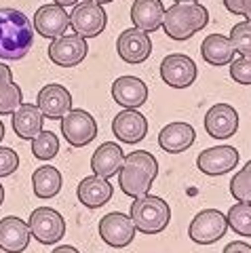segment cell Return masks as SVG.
I'll return each instance as SVG.
<instances>
[{
	"mask_svg": "<svg viewBox=\"0 0 251 253\" xmlns=\"http://www.w3.org/2000/svg\"><path fill=\"white\" fill-rule=\"evenodd\" d=\"M34 44V26L26 13L17 9H0V59L19 61Z\"/></svg>",
	"mask_w": 251,
	"mask_h": 253,
	"instance_id": "1",
	"label": "cell"
},
{
	"mask_svg": "<svg viewBox=\"0 0 251 253\" xmlns=\"http://www.w3.org/2000/svg\"><path fill=\"white\" fill-rule=\"evenodd\" d=\"M156 175H159V161L154 158V154L146 150H135L125 156L119 171V184L127 196L139 199L150 192Z\"/></svg>",
	"mask_w": 251,
	"mask_h": 253,
	"instance_id": "2",
	"label": "cell"
},
{
	"mask_svg": "<svg viewBox=\"0 0 251 253\" xmlns=\"http://www.w3.org/2000/svg\"><path fill=\"white\" fill-rule=\"evenodd\" d=\"M209 11L199 2H173V6L165 9L163 32L177 42L192 38L197 32L207 28Z\"/></svg>",
	"mask_w": 251,
	"mask_h": 253,
	"instance_id": "3",
	"label": "cell"
},
{
	"mask_svg": "<svg viewBox=\"0 0 251 253\" xmlns=\"http://www.w3.org/2000/svg\"><path fill=\"white\" fill-rule=\"evenodd\" d=\"M131 219L135 224V230L144 234H159L171 221V209L161 196L144 194L133 201L131 205Z\"/></svg>",
	"mask_w": 251,
	"mask_h": 253,
	"instance_id": "4",
	"label": "cell"
},
{
	"mask_svg": "<svg viewBox=\"0 0 251 253\" xmlns=\"http://www.w3.org/2000/svg\"><path fill=\"white\" fill-rule=\"evenodd\" d=\"M108 26V13L99 2H76L70 11V28L83 38H95Z\"/></svg>",
	"mask_w": 251,
	"mask_h": 253,
	"instance_id": "5",
	"label": "cell"
},
{
	"mask_svg": "<svg viewBox=\"0 0 251 253\" xmlns=\"http://www.w3.org/2000/svg\"><path fill=\"white\" fill-rule=\"evenodd\" d=\"M28 228L41 245H57L66 234V219L51 207H41L30 213Z\"/></svg>",
	"mask_w": 251,
	"mask_h": 253,
	"instance_id": "6",
	"label": "cell"
},
{
	"mask_svg": "<svg viewBox=\"0 0 251 253\" xmlns=\"http://www.w3.org/2000/svg\"><path fill=\"white\" fill-rule=\"evenodd\" d=\"M226 232H228V221H226L224 213L217 209H205L197 213L188 228V236L197 245H213L222 241Z\"/></svg>",
	"mask_w": 251,
	"mask_h": 253,
	"instance_id": "7",
	"label": "cell"
},
{
	"mask_svg": "<svg viewBox=\"0 0 251 253\" xmlns=\"http://www.w3.org/2000/svg\"><path fill=\"white\" fill-rule=\"evenodd\" d=\"M61 135L74 148L89 146L93 139L97 137V123L93 114L87 110H70V112L61 118Z\"/></svg>",
	"mask_w": 251,
	"mask_h": 253,
	"instance_id": "8",
	"label": "cell"
},
{
	"mask_svg": "<svg viewBox=\"0 0 251 253\" xmlns=\"http://www.w3.org/2000/svg\"><path fill=\"white\" fill-rule=\"evenodd\" d=\"M135 232H137L135 224H133L131 215H127V213L114 211L99 219L101 241L114 249H123V247H127V245H131L133 239H135Z\"/></svg>",
	"mask_w": 251,
	"mask_h": 253,
	"instance_id": "9",
	"label": "cell"
},
{
	"mask_svg": "<svg viewBox=\"0 0 251 253\" xmlns=\"http://www.w3.org/2000/svg\"><path fill=\"white\" fill-rule=\"evenodd\" d=\"M89 53L87 38L72 34V36H59L53 38L49 44V59L59 68H74L81 61H84Z\"/></svg>",
	"mask_w": 251,
	"mask_h": 253,
	"instance_id": "10",
	"label": "cell"
},
{
	"mask_svg": "<svg viewBox=\"0 0 251 253\" xmlns=\"http://www.w3.org/2000/svg\"><path fill=\"white\" fill-rule=\"evenodd\" d=\"M197 63L188 55L171 53L161 61V78L173 89H188L197 81Z\"/></svg>",
	"mask_w": 251,
	"mask_h": 253,
	"instance_id": "11",
	"label": "cell"
},
{
	"mask_svg": "<svg viewBox=\"0 0 251 253\" xmlns=\"http://www.w3.org/2000/svg\"><path fill=\"white\" fill-rule=\"evenodd\" d=\"M239 165V150L232 146H213L203 150L197 158V167L201 173L211 177L226 175Z\"/></svg>",
	"mask_w": 251,
	"mask_h": 253,
	"instance_id": "12",
	"label": "cell"
},
{
	"mask_svg": "<svg viewBox=\"0 0 251 253\" xmlns=\"http://www.w3.org/2000/svg\"><path fill=\"white\" fill-rule=\"evenodd\" d=\"M112 133L123 144L135 146L139 141H144V137L148 135V121L135 108H125V112H119L114 116Z\"/></svg>",
	"mask_w": 251,
	"mask_h": 253,
	"instance_id": "13",
	"label": "cell"
},
{
	"mask_svg": "<svg viewBox=\"0 0 251 253\" xmlns=\"http://www.w3.org/2000/svg\"><path fill=\"white\" fill-rule=\"evenodd\" d=\"M36 97L38 110L44 118H51V121H61L72 110V95L64 84H46L38 91Z\"/></svg>",
	"mask_w": 251,
	"mask_h": 253,
	"instance_id": "14",
	"label": "cell"
},
{
	"mask_svg": "<svg viewBox=\"0 0 251 253\" xmlns=\"http://www.w3.org/2000/svg\"><path fill=\"white\" fill-rule=\"evenodd\" d=\"M116 51L119 57L127 63H142L150 57L152 53V41L148 36V32L137 30V28H129L116 41Z\"/></svg>",
	"mask_w": 251,
	"mask_h": 253,
	"instance_id": "15",
	"label": "cell"
},
{
	"mask_svg": "<svg viewBox=\"0 0 251 253\" xmlns=\"http://www.w3.org/2000/svg\"><path fill=\"white\" fill-rule=\"evenodd\" d=\"M34 28L42 38H59L70 28V13L59 4H42L34 15Z\"/></svg>",
	"mask_w": 251,
	"mask_h": 253,
	"instance_id": "16",
	"label": "cell"
},
{
	"mask_svg": "<svg viewBox=\"0 0 251 253\" xmlns=\"http://www.w3.org/2000/svg\"><path fill=\"white\" fill-rule=\"evenodd\" d=\"M205 131L213 139H228L239 131V114L228 104H215L205 114Z\"/></svg>",
	"mask_w": 251,
	"mask_h": 253,
	"instance_id": "17",
	"label": "cell"
},
{
	"mask_svg": "<svg viewBox=\"0 0 251 253\" xmlns=\"http://www.w3.org/2000/svg\"><path fill=\"white\" fill-rule=\"evenodd\" d=\"M114 196V188L110 184V179L91 175L81 179V184L76 188V199L81 205H84L87 209H101L104 205L110 203V199Z\"/></svg>",
	"mask_w": 251,
	"mask_h": 253,
	"instance_id": "18",
	"label": "cell"
},
{
	"mask_svg": "<svg viewBox=\"0 0 251 253\" xmlns=\"http://www.w3.org/2000/svg\"><path fill=\"white\" fill-rule=\"evenodd\" d=\"M30 228L21 217H2L0 219V249L6 253H23L30 245Z\"/></svg>",
	"mask_w": 251,
	"mask_h": 253,
	"instance_id": "19",
	"label": "cell"
},
{
	"mask_svg": "<svg viewBox=\"0 0 251 253\" xmlns=\"http://www.w3.org/2000/svg\"><path fill=\"white\" fill-rule=\"evenodd\" d=\"M112 99L121 108H139L148 99V86L137 76H121L112 83Z\"/></svg>",
	"mask_w": 251,
	"mask_h": 253,
	"instance_id": "20",
	"label": "cell"
},
{
	"mask_svg": "<svg viewBox=\"0 0 251 253\" xmlns=\"http://www.w3.org/2000/svg\"><path fill=\"white\" fill-rule=\"evenodd\" d=\"M197 139V131L188 123H169L159 133V146L169 154L186 152Z\"/></svg>",
	"mask_w": 251,
	"mask_h": 253,
	"instance_id": "21",
	"label": "cell"
},
{
	"mask_svg": "<svg viewBox=\"0 0 251 253\" xmlns=\"http://www.w3.org/2000/svg\"><path fill=\"white\" fill-rule=\"evenodd\" d=\"M123 161H125L123 148L119 144H114V141H106V144H101L95 150V154L91 156V169L95 175L110 179L112 175H119Z\"/></svg>",
	"mask_w": 251,
	"mask_h": 253,
	"instance_id": "22",
	"label": "cell"
},
{
	"mask_svg": "<svg viewBox=\"0 0 251 253\" xmlns=\"http://www.w3.org/2000/svg\"><path fill=\"white\" fill-rule=\"evenodd\" d=\"M163 15L165 6L161 0H135L131 4V21L133 28L144 30V32H156L163 26Z\"/></svg>",
	"mask_w": 251,
	"mask_h": 253,
	"instance_id": "23",
	"label": "cell"
},
{
	"mask_svg": "<svg viewBox=\"0 0 251 253\" xmlns=\"http://www.w3.org/2000/svg\"><path fill=\"white\" fill-rule=\"evenodd\" d=\"M44 116L34 104H19L13 112V131L21 139H34L44 129Z\"/></svg>",
	"mask_w": 251,
	"mask_h": 253,
	"instance_id": "24",
	"label": "cell"
},
{
	"mask_svg": "<svg viewBox=\"0 0 251 253\" xmlns=\"http://www.w3.org/2000/svg\"><path fill=\"white\" fill-rule=\"evenodd\" d=\"M234 46L228 36L224 34H209L201 44V55L209 66H228L234 59Z\"/></svg>",
	"mask_w": 251,
	"mask_h": 253,
	"instance_id": "25",
	"label": "cell"
},
{
	"mask_svg": "<svg viewBox=\"0 0 251 253\" xmlns=\"http://www.w3.org/2000/svg\"><path fill=\"white\" fill-rule=\"evenodd\" d=\"M64 177H61L59 169H55L53 165H44V167L36 169L32 175V190L38 199H53L59 194Z\"/></svg>",
	"mask_w": 251,
	"mask_h": 253,
	"instance_id": "26",
	"label": "cell"
},
{
	"mask_svg": "<svg viewBox=\"0 0 251 253\" xmlns=\"http://www.w3.org/2000/svg\"><path fill=\"white\" fill-rule=\"evenodd\" d=\"M226 221H228L232 232L251 239V203L232 205L228 209V215H226Z\"/></svg>",
	"mask_w": 251,
	"mask_h": 253,
	"instance_id": "27",
	"label": "cell"
},
{
	"mask_svg": "<svg viewBox=\"0 0 251 253\" xmlns=\"http://www.w3.org/2000/svg\"><path fill=\"white\" fill-rule=\"evenodd\" d=\"M32 154L42 163L53 161L59 154V137L53 131H41L32 139Z\"/></svg>",
	"mask_w": 251,
	"mask_h": 253,
	"instance_id": "28",
	"label": "cell"
},
{
	"mask_svg": "<svg viewBox=\"0 0 251 253\" xmlns=\"http://www.w3.org/2000/svg\"><path fill=\"white\" fill-rule=\"evenodd\" d=\"M230 194L239 203H251V161L230 179Z\"/></svg>",
	"mask_w": 251,
	"mask_h": 253,
	"instance_id": "29",
	"label": "cell"
},
{
	"mask_svg": "<svg viewBox=\"0 0 251 253\" xmlns=\"http://www.w3.org/2000/svg\"><path fill=\"white\" fill-rule=\"evenodd\" d=\"M228 38L234 46V51L241 53L243 57H251V23L249 21H241L237 26H232Z\"/></svg>",
	"mask_w": 251,
	"mask_h": 253,
	"instance_id": "30",
	"label": "cell"
},
{
	"mask_svg": "<svg viewBox=\"0 0 251 253\" xmlns=\"http://www.w3.org/2000/svg\"><path fill=\"white\" fill-rule=\"evenodd\" d=\"M21 97L23 95H21L19 84H15L13 81L0 84V116L13 114L17 110V106L21 104Z\"/></svg>",
	"mask_w": 251,
	"mask_h": 253,
	"instance_id": "31",
	"label": "cell"
},
{
	"mask_svg": "<svg viewBox=\"0 0 251 253\" xmlns=\"http://www.w3.org/2000/svg\"><path fill=\"white\" fill-rule=\"evenodd\" d=\"M230 78L239 84H251V57H241L230 61Z\"/></svg>",
	"mask_w": 251,
	"mask_h": 253,
	"instance_id": "32",
	"label": "cell"
},
{
	"mask_svg": "<svg viewBox=\"0 0 251 253\" xmlns=\"http://www.w3.org/2000/svg\"><path fill=\"white\" fill-rule=\"evenodd\" d=\"M19 167V156L13 148L0 146V177H9L13 175Z\"/></svg>",
	"mask_w": 251,
	"mask_h": 253,
	"instance_id": "33",
	"label": "cell"
},
{
	"mask_svg": "<svg viewBox=\"0 0 251 253\" xmlns=\"http://www.w3.org/2000/svg\"><path fill=\"white\" fill-rule=\"evenodd\" d=\"M249 4H251V0H224V6L234 15H245Z\"/></svg>",
	"mask_w": 251,
	"mask_h": 253,
	"instance_id": "34",
	"label": "cell"
},
{
	"mask_svg": "<svg viewBox=\"0 0 251 253\" xmlns=\"http://www.w3.org/2000/svg\"><path fill=\"white\" fill-rule=\"evenodd\" d=\"M222 253H251V245L243 243V241H232L226 245Z\"/></svg>",
	"mask_w": 251,
	"mask_h": 253,
	"instance_id": "35",
	"label": "cell"
},
{
	"mask_svg": "<svg viewBox=\"0 0 251 253\" xmlns=\"http://www.w3.org/2000/svg\"><path fill=\"white\" fill-rule=\"evenodd\" d=\"M11 81H13V72H11V68L6 66V63H0V84L11 83Z\"/></svg>",
	"mask_w": 251,
	"mask_h": 253,
	"instance_id": "36",
	"label": "cell"
},
{
	"mask_svg": "<svg viewBox=\"0 0 251 253\" xmlns=\"http://www.w3.org/2000/svg\"><path fill=\"white\" fill-rule=\"evenodd\" d=\"M51 253H81V251L72 247V245H61V247H55Z\"/></svg>",
	"mask_w": 251,
	"mask_h": 253,
	"instance_id": "37",
	"label": "cell"
},
{
	"mask_svg": "<svg viewBox=\"0 0 251 253\" xmlns=\"http://www.w3.org/2000/svg\"><path fill=\"white\" fill-rule=\"evenodd\" d=\"M55 4H59V6H74L78 0H53Z\"/></svg>",
	"mask_w": 251,
	"mask_h": 253,
	"instance_id": "38",
	"label": "cell"
},
{
	"mask_svg": "<svg viewBox=\"0 0 251 253\" xmlns=\"http://www.w3.org/2000/svg\"><path fill=\"white\" fill-rule=\"evenodd\" d=\"M245 21H249V23H251V4L247 6V11H245Z\"/></svg>",
	"mask_w": 251,
	"mask_h": 253,
	"instance_id": "39",
	"label": "cell"
},
{
	"mask_svg": "<svg viewBox=\"0 0 251 253\" xmlns=\"http://www.w3.org/2000/svg\"><path fill=\"white\" fill-rule=\"evenodd\" d=\"M2 203H4V186L0 184V205H2Z\"/></svg>",
	"mask_w": 251,
	"mask_h": 253,
	"instance_id": "40",
	"label": "cell"
},
{
	"mask_svg": "<svg viewBox=\"0 0 251 253\" xmlns=\"http://www.w3.org/2000/svg\"><path fill=\"white\" fill-rule=\"evenodd\" d=\"M4 139V125H2V121H0V141Z\"/></svg>",
	"mask_w": 251,
	"mask_h": 253,
	"instance_id": "41",
	"label": "cell"
},
{
	"mask_svg": "<svg viewBox=\"0 0 251 253\" xmlns=\"http://www.w3.org/2000/svg\"><path fill=\"white\" fill-rule=\"evenodd\" d=\"M93 2H99V4H108V2H114V0H93Z\"/></svg>",
	"mask_w": 251,
	"mask_h": 253,
	"instance_id": "42",
	"label": "cell"
},
{
	"mask_svg": "<svg viewBox=\"0 0 251 253\" xmlns=\"http://www.w3.org/2000/svg\"><path fill=\"white\" fill-rule=\"evenodd\" d=\"M173 2H199V0H173Z\"/></svg>",
	"mask_w": 251,
	"mask_h": 253,
	"instance_id": "43",
	"label": "cell"
}]
</instances>
